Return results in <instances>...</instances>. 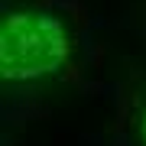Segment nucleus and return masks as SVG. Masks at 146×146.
Wrapping results in <instances>:
<instances>
[{
	"label": "nucleus",
	"instance_id": "obj_1",
	"mask_svg": "<svg viewBox=\"0 0 146 146\" xmlns=\"http://www.w3.org/2000/svg\"><path fill=\"white\" fill-rule=\"evenodd\" d=\"M68 58L65 23L49 10H13L0 23L3 81H36L55 75Z\"/></svg>",
	"mask_w": 146,
	"mask_h": 146
},
{
	"label": "nucleus",
	"instance_id": "obj_2",
	"mask_svg": "<svg viewBox=\"0 0 146 146\" xmlns=\"http://www.w3.org/2000/svg\"><path fill=\"white\" fill-rule=\"evenodd\" d=\"M140 130H143V143H146V110H143V123H140Z\"/></svg>",
	"mask_w": 146,
	"mask_h": 146
}]
</instances>
